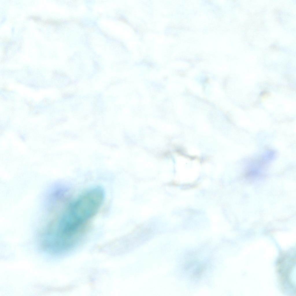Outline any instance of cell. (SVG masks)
<instances>
[{
	"instance_id": "cell-1",
	"label": "cell",
	"mask_w": 296,
	"mask_h": 296,
	"mask_svg": "<svg viewBox=\"0 0 296 296\" xmlns=\"http://www.w3.org/2000/svg\"><path fill=\"white\" fill-rule=\"evenodd\" d=\"M104 192L99 187L93 188L80 197L71 206L67 214L77 224L84 226L96 214L104 198Z\"/></svg>"
}]
</instances>
